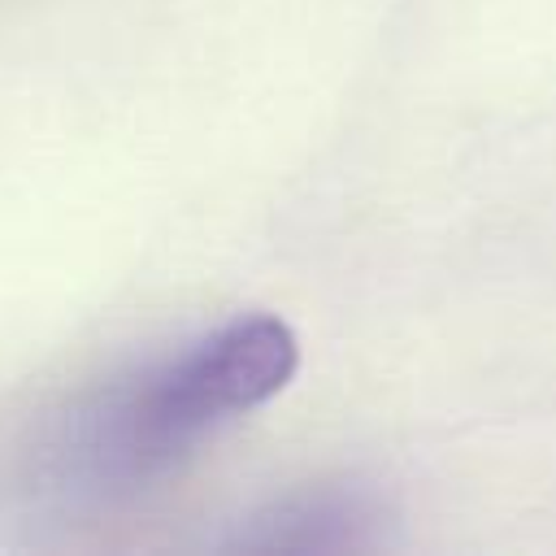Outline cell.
I'll return each instance as SVG.
<instances>
[{
    "instance_id": "1",
    "label": "cell",
    "mask_w": 556,
    "mask_h": 556,
    "mask_svg": "<svg viewBox=\"0 0 556 556\" xmlns=\"http://www.w3.org/2000/svg\"><path fill=\"white\" fill-rule=\"evenodd\" d=\"M300 343L278 317H239L182 356L74 404L43 443L39 469L56 495L104 500L152 482L208 430L278 395Z\"/></svg>"
},
{
    "instance_id": "2",
    "label": "cell",
    "mask_w": 556,
    "mask_h": 556,
    "mask_svg": "<svg viewBox=\"0 0 556 556\" xmlns=\"http://www.w3.org/2000/svg\"><path fill=\"white\" fill-rule=\"evenodd\" d=\"M374 504L356 491H304L291 495L282 504H274L269 513L252 517L235 547L248 552H334V547H361L369 543V526H374Z\"/></svg>"
}]
</instances>
